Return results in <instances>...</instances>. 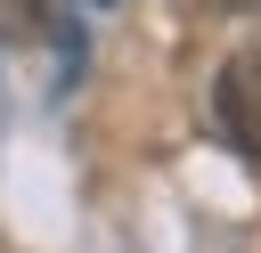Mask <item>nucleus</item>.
I'll use <instances>...</instances> for the list:
<instances>
[{
	"label": "nucleus",
	"instance_id": "7ed1b4c3",
	"mask_svg": "<svg viewBox=\"0 0 261 253\" xmlns=\"http://www.w3.org/2000/svg\"><path fill=\"white\" fill-rule=\"evenodd\" d=\"M212 8H261V0H212Z\"/></svg>",
	"mask_w": 261,
	"mask_h": 253
},
{
	"label": "nucleus",
	"instance_id": "f03ea898",
	"mask_svg": "<svg viewBox=\"0 0 261 253\" xmlns=\"http://www.w3.org/2000/svg\"><path fill=\"white\" fill-rule=\"evenodd\" d=\"M49 24V0H0V41H33Z\"/></svg>",
	"mask_w": 261,
	"mask_h": 253
},
{
	"label": "nucleus",
	"instance_id": "f257e3e1",
	"mask_svg": "<svg viewBox=\"0 0 261 253\" xmlns=\"http://www.w3.org/2000/svg\"><path fill=\"white\" fill-rule=\"evenodd\" d=\"M212 122L237 155H261V49H237L212 82Z\"/></svg>",
	"mask_w": 261,
	"mask_h": 253
}]
</instances>
